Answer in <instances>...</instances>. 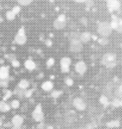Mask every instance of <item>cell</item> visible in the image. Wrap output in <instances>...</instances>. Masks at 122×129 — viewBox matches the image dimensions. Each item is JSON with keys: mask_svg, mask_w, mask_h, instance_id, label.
<instances>
[{"mask_svg": "<svg viewBox=\"0 0 122 129\" xmlns=\"http://www.w3.org/2000/svg\"><path fill=\"white\" fill-rule=\"evenodd\" d=\"M10 106H11L12 109H18V108L20 107V102H19V100H17V99L12 100L11 103H10Z\"/></svg>", "mask_w": 122, "mask_h": 129, "instance_id": "obj_20", "label": "cell"}, {"mask_svg": "<svg viewBox=\"0 0 122 129\" xmlns=\"http://www.w3.org/2000/svg\"><path fill=\"white\" fill-rule=\"evenodd\" d=\"M107 1H108V0H106V2H107Z\"/></svg>", "mask_w": 122, "mask_h": 129, "instance_id": "obj_40", "label": "cell"}, {"mask_svg": "<svg viewBox=\"0 0 122 129\" xmlns=\"http://www.w3.org/2000/svg\"><path fill=\"white\" fill-rule=\"evenodd\" d=\"M115 59H116V56L113 53H106L102 58V63L105 66H111L115 62Z\"/></svg>", "mask_w": 122, "mask_h": 129, "instance_id": "obj_8", "label": "cell"}, {"mask_svg": "<svg viewBox=\"0 0 122 129\" xmlns=\"http://www.w3.org/2000/svg\"><path fill=\"white\" fill-rule=\"evenodd\" d=\"M9 67L1 66L0 67V80H7L9 77Z\"/></svg>", "mask_w": 122, "mask_h": 129, "instance_id": "obj_11", "label": "cell"}, {"mask_svg": "<svg viewBox=\"0 0 122 129\" xmlns=\"http://www.w3.org/2000/svg\"><path fill=\"white\" fill-rule=\"evenodd\" d=\"M33 2V0H17V3L20 6H28Z\"/></svg>", "mask_w": 122, "mask_h": 129, "instance_id": "obj_21", "label": "cell"}, {"mask_svg": "<svg viewBox=\"0 0 122 129\" xmlns=\"http://www.w3.org/2000/svg\"><path fill=\"white\" fill-rule=\"evenodd\" d=\"M118 23H119V25H118L117 31L122 33V18H118Z\"/></svg>", "mask_w": 122, "mask_h": 129, "instance_id": "obj_29", "label": "cell"}, {"mask_svg": "<svg viewBox=\"0 0 122 129\" xmlns=\"http://www.w3.org/2000/svg\"><path fill=\"white\" fill-rule=\"evenodd\" d=\"M83 49V42L77 38V39H72L70 41V50L73 52H80Z\"/></svg>", "mask_w": 122, "mask_h": 129, "instance_id": "obj_5", "label": "cell"}, {"mask_svg": "<svg viewBox=\"0 0 122 129\" xmlns=\"http://www.w3.org/2000/svg\"><path fill=\"white\" fill-rule=\"evenodd\" d=\"M73 105H74V107H75L77 110H79V111H84V110L86 109V107H87L85 101H84L82 98H76V99L73 101Z\"/></svg>", "mask_w": 122, "mask_h": 129, "instance_id": "obj_10", "label": "cell"}, {"mask_svg": "<svg viewBox=\"0 0 122 129\" xmlns=\"http://www.w3.org/2000/svg\"><path fill=\"white\" fill-rule=\"evenodd\" d=\"M41 89L44 92H50L53 90V83L51 81H44L41 84Z\"/></svg>", "mask_w": 122, "mask_h": 129, "instance_id": "obj_14", "label": "cell"}, {"mask_svg": "<svg viewBox=\"0 0 122 129\" xmlns=\"http://www.w3.org/2000/svg\"><path fill=\"white\" fill-rule=\"evenodd\" d=\"M77 116H76V112L75 111H69L67 113V120L69 122H74L76 120Z\"/></svg>", "mask_w": 122, "mask_h": 129, "instance_id": "obj_19", "label": "cell"}, {"mask_svg": "<svg viewBox=\"0 0 122 129\" xmlns=\"http://www.w3.org/2000/svg\"><path fill=\"white\" fill-rule=\"evenodd\" d=\"M20 10H21V6H20V5H15V6H13V7H12V11H13L16 15H17V14H19Z\"/></svg>", "mask_w": 122, "mask_h": 129, "instance_id": "obj_26", "label": "cell"}, {"mask_svg": "<svg viewBox=\"0 0 122 129\" xmlns=\"http://www.w3.org/2000/svg\"><path fill=\"white\" fill-rule=\"evenodd\" d=\"M26 40H27V36H26L25 28H24V26H21L14 36V42L18 45H23V44H25Z\"/></svg>", "mask_w": 122, "mask_h": 129, "instance_id": "obj_2", "label": "cell"}, {"mask_svg": "<svg viewBox=\"0 0 122 129\" xmlns=\"http://www.w3.org/2000/svg\"><path fill=\"white\" fill-rule=\"evenodd\" d=\"M75 71L79 75H84L87 72V64H86V62L83 61V60H79L75 64Z\"/></svg>", "mask_w": 122, "mask_h": 129, "instance_id": "obj_9", "label": "cell"}, {"mask_svg": "<svg viewBox=\"0 0 122 129\" xmlns=\"http://www.w3.org/2000/svg\"><path fill=\"white\" fill-rule=\"evenodd\" d=\"M67 26V17L65 14H59L53 21V27L56 30H62Z\"/></svg>", "mask_w": 122, "mask_h": 129, "instance_id": "obj_3", "label": "cell"}, {"mask_svg": "<svg viewBox=\"0 0 122 129\" xmlns=\"http://www.w3.org/2000/svg\"><path fill=\"white\" fill-rule=\"evenodd\" d=\"M116 96L119 98V99H122V85L120 87H118L117 91H116Z\"/></svg>", "mask_w": 122, "mask_h": 129, "instance_id": "obj_28", "label": "cell"}, {"mask_svg": "<svg viewBox=\"0 0 122 129\" xmlns=\"http://www.w3.org/2000/svg\"><path fill=\"white\" fill-rule=\"evenodd\" d=\"M106 129H110V128H106Z\"/></svg>", "mask_w": 122, "mask_h": 129, "instance_id": "obj_39", "label": "cell"}, {"mask_svg": "<svg viewBox=\"0 0 122 129\" xmlns=\"http://www.w3.org/2000/svg\"><path fill=\"white\" fill-rule=\"evenodd\" d=\"M112 30H113V29H112L110 23H108V22H106V21L100 22V23L98 24V26H97V31H98V33H99L101 36H105V37L109 36V35L111 34Z\"/></svg>", "mask_w": 122, "mask_h": 129, "instance_id": "obj_1", "label": "cell"}, {"mask_svg": "<svg viewBox=\"0 0 122 129\" xmlns=\"http://www.w3.org/2000/svg\"><path fill=\"white\" fill-rule=\"evenodd\" d=\"M72 63V59L69 56H64L60 58L59 64H60V71L62 73H69L70 72V67Z\"/></svg>", "mask_w": 122, "mask_h": 129, "instance_id": "obj_6", "label": "cell"}, {"mask_svg": "<svg viewBox=\"0 0 122 129\" xmlns=\"http://www.w3.org/2000/svg\"><path fill=\"white\" fill-rule=\"evenodd\" d=\"M24 68H25L26 70H28V71H33V70H35L36 64H35V62H34L32 59L28 58V59H26V60L24 61Z\"/></svg>", "mask_w": 122, "mask_h": 129, "instance_id": "obj_16", "label": "cell"}, {"mask_svg": "<svg viewBox=\"0 0 122 129\" xmlns=\"http://www.w3.org/2000/svg\"><path fill=\"white\" fill-rule=\"evenodd\" d=\"M5 16H6V19H7L8 21H12V20L15 19L16 14H15V13L12 11V9H11V10H7V11H6Z\"/></svg>", "mask_w": 122, "mask_h": 129, "instance_id": "obj_18", "label": "cell"}, {"mask_svg": "<svg viewBox=\"0 0 122 129\" xmlns=\"http://www.w3.org/2000/svg\"><path fill=\"white\" fill-rule=\"evenodd\" d=\"M10 109H11L10 104H8L5 100H1V101H0V112L6 113V112H8Z\"/></svg>", "mask_w": 122, "mask_h": 129, "instance_id": "obj_15", "label": "cell"}, {"mask_svg": "<svg viewBox=\"0 0 122 129\" xmlns=\"http://www.w3.org/2000/svg\"><path fill=\"white\" fill-rule=\"evenodd\" d=\"M100 103L102 105H104V106H108L109 105V100H108V98L106 96H101L100 97Z\"/></svg>", "mask_w": 122, "mask_h": 129, "instance_id": "obj_22", "label": "cell"}, {"mask_svg": "<svg viewBox=\"0 0 122 129\" xmlns=\"http://www.w3.org/2000/svg\"><path fill=\"white\" fill-rule=\"evenodd\" d=\"M98 42H99L101 45H106V44H108L109 40L107 39V37H105V36H102V37H100V38L98 39Z\"/></svg>", "mask_w": 122, "mask_h": 129, "instance_id": "obj_23", "label": "cell"}, {"mask_svg": "<svg viewBox=\"0 0 122 129\" xmlns=\"http://www.w3.org/2000/svg\"><path fill=\"white\" fill-rule=\"evenodd\" d=\"M31 116H32V118H33V120L35 122H38L39 123V122H41L43 120V117L44 116H43V111H42V107H41L40 104H37L35 106V108L32 111Z\"/></svg>", "mask_w": 122, "mask_h": 129, "instance_id": "obj_4", "label": "cell"}, {"mask_svg": "<svg viewBox=\"0 0 122 129\" xmlns=\"http://www.w3.org/2000/svg\"><path fill=\"white\" fill-rule=\"evenodd\" d=\"M11 64H12L14 68H18V67L20 66V62H19L17 59H15V58H14V59H12V60H11Z\"/></svg>", "mask_w": 122, "mask_h": 129, "instance_id": "obj_30", "label": "cell"}, {"mask_svg": "<svg viewBox=\"0 0 122 129\" xmlns=\"http://www.w3.org/2000/svg\"><path fill=\"white\" fill-rule=\"evenodd\" d=\"M59 95H60V92H53L52 93V97L53 98H57Z\"/></svg>", "mask_w": 122, "mask_h": 129, "instance_id": "obj_33", "label": "cell"}, {"mask_svg": "<svg viewBox=\"0 0 122 129\" xmlns=\"http://www.w3.org/2000/svg\"><path fill=\"white\" fill-rule=\"evenodd\" d=\"M11 123L13 126H18L21 127V125L23 124V117L20 115H14L11 119Z\"/></svg>", "mask_w": 122, "mask_h": 129, "instance_id": "obj_12", "label": "cell"}, {"mask_svg": "<svg viewBox=\"0 0 122 129\" xmlns=\"http://www.w3.org/2000/svg\"><path fill=\"white\" fill-rule=\"evenodd\" d=\"M121 7V3L119 0H108L107 1V8L110 12H114L119 10Z\"/></svg>", "mask_w": 122, "mask_h": 129, "instance_id": "obj_7", "label": "cell"}, {"mask_svg": "<svg viewBox=\"0 0 122 129\" xmlns=\"http://www.w3.org/2000/svg\"><path fill=\"white\" fill-rule=\"evenodd\" d=\"M11 129H21V127H18V126H13Z\"/></svg>", "mask_w": 122, "mask_h": 129, "instance_id": "obj_35", "label": "cell"}, {"mask_svg": "<svg viewBox=\"0 0 122 129\" xmlns=\"http://www.w3.org/2000/svg\"><path fill=\"white\" fill-rule=\"evenodd\" d=\"M54 64V58L53 57H49L47 60H46V66L48 67V68H50V67H52Z\"/></svg>", "mask_w": 122, "mask_h": 129, "instance_id": "obj_27", "label": "cell"}, {"mask_svg": "<svg viewBox=\"0 0 122 129\" xmlns=\"http://www.w3.org/2000/svg\"><path fill=\"white\" fill-rule=\"evenodd\" d=\"M107 126H108L110 129H112V128H114V127L119 126V122H118V121H112V122L107 123Z\"/></svg>", "mask_w": 122, "mask_h": 129, "instance_id": "obj_25", "label": "cell"}, {"mask_svg": "<svg viewBox=\"0 0 122 129\" xmlns=\"http://www.w3.org/2000/svg\"><path fill=\"white\" fill-rule=\"evenodd\" d=\"M2 124H3V122H2V120H1V119H0V127H1V126H2Z\"/></svg>", "mask_w": 122, "mask_h": 129, "instance_id": "obj_37", "label": "cell"}, {"mask_svg": "<svg viewBox=\"0 0 122 129\" xmlns=\"http://www.w3.org/2000/svg\"><path fill=\"white\" fill-rule=\"evenodd\" d=\"M13 93L11 92V91H9L8 89H6L5 91H4V96H3V100H7V99H9L10 97H11V95H12Z\"/></svg>", "mask_w": 122, "mask_h": 129, "instance_id": "obj_24", "label": "cell"}, {"mask_svg": "<svg viewBox=\"0 0 122 129\" xmlns=\"http://www.w3.org/2000/svg\"><path fill=\"white\" fill-rule=\"evenodd\" d=\"M47 129H52V127H50V126H49V127H48Z\"/></svg>", "mask_w": 122, "mask_h": 129, "instance_id": "obj_38", "label": "cell"}, {"mask_svg": "<svg viewBox=\"0 0 122 129\" xmlns=\"http://www.w3.org/2000/svg\"><path fill=\"white\" fill-rule=\"evenodd\" d=\"M65 83H66L67 86H72V85L74 84V81H73V79H71V78H67V79L65 80Z\"/></svg>", "mask_w": 122, "mask_h": 129, "instance_id": "obj_31", "label": "cell"}, {"mask_svg": "<svg viewBox=\"0 0 122 129\" xmlns=\"http://www.w3.org/2000/svg\"><path fill=\"white\" fill-rule=\"evenodd\" d=\"M80 22H81L83 25H87V24H88V19L85 18V17H82V18L80 19Z\"/></svg>", "mask_w": 122, "mask_h": 129, "instance_id": "obj_32", "label": "cell"}, {"mask_svg": "<svg viewBox=\"0 0 122 129\" xmlns=\"http://www.w3.org/2000/svg\"><path fill=\"white\" fill-rule=\"evenodd\" d=\"M73 1H75V2H77V3H84V2H86L87 0H73Z\"/></svg>", "mask_w": 122, "mask_h": 129, "instance_id": "obj_34", "label": "cell"}, {"mask_svg": "<svg viewBox=\"0 0 122 129\" xmlns=\"http://www.w3.org/2000/svg\"><path fill=\"white\" fill-rule=\"evenodd\" d=\"M2 22H3V17L0 15V23H2Z\"/></svg>", "mask_w": 122, "mask_h": 129, "instance_id": "obj_36", "label": "cell"}, {"mask_svg": "<svg viewBox=\"0 0 122 129\" xmlns=\"http://www.w3.org/2000/svg\"><path fill=\"white\" fill-rule=\"evenodd\" d=\"M29 87V82L26 80V79H22L19 81L18 83V88L20 89H23V90H27Z\"/></svg>", "mask_w": 122, "mask_h": 129, "instance_id": "obj_17", "label": "cell"}, {"mask_svg": "<svg viewBox=\"0 0 122 129\" xmlns=\"http://www.w3.org/2000/svg\"><path fill=\"white\" fill-rule=\"evenodd\" d=\"M92 38V34L88 31H84L82 33H80V36H79V39L83 42V43H86L88 41H90Z\"/></svg>", "mask_w": 122, "mask_h": 129, "instance_id": "obj_13", "label": "cell"}]
</instances>
